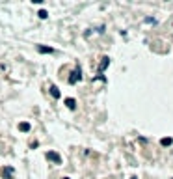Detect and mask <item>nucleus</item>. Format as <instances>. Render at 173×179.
Returning a JSON list of instances; mask_svg holds the SVG:
<instances>
[{
    "label": "nucleus",
    "instance_id": "nucleus-4",
    "mask_svg": "<svg viewBox=\"0 0 173 179\" xmlns=\"http://www.w3.org/2000/svg\"><path fill=\"white\" fill-rule=\"evenodd\" d=\"M37 50L41 54H52L54 52V49H50V47H43V45H37Z\"/></svg>",
    "mask_w": 173,
    "mask_h": 179
},
{
    "label": "nucleus",
    "instance_id": "nucleus-11",
    "mask_svg": "<svg viewBox=\"0 0 173 179\" xmlns=\"http://www.w3.org/2000/svg\"><path fill=\"white\" fill-rule=\"evenodd\" d=\"M64 179H69V177H64Z\"/></svg>",
    "mask_w": 173,
    "mask_h": 179
},
{
    "label": "nucleus",
    "instance_id": "nucleus-9",
    "mask_svg": "<svg viewBox=\"0 0 173 179\" xmlns=\"http://www.w3.org/2000/svg\"><path fill=\"white\" fill-rule=\"evenodd\" d=\"M11 174H13V168L7 166V168H6V179H11Z\"/></svg>",
    "mask_w": 173,
    "mask_h": 179
},
{
    "label": "nucleus",
    "instance_id": "nucleus-6",
    "mask_svg": "<svg viewBox=\"0 0 173 179\" xmlns=\"http://www.w3.org/2000/svg\"><path fill=\"white\" fill-rule=\"evenodd\" d=\"M50 95H52L54 99H60V95H61V93H60V90H58V88H56L54 84L50 86Z\"/></svg>",
    "mask_w": 173,
    "mask_h": 179
},
{
    "label": "nucleus",
    "instance_id": "nucleus-5",
    "mask_svg": "<svg viewBox=\"0 0 173 179\" xmlns=\"http://www.w3.org/2000/svg\"><path fill=\"white\" fill-rule=\"evenodd\" d=\"M65 105H67L69 110H74V108H76V101H74L73 97H67V99H65Z\"/></svg>",
    "mask_w": 173,
    "mask_h": 179
},
{
    "label": "nucleus",
    "instance_id": "nucleus-8",
    "mask_svg": "<svg viewBox=\"0 0 173 179\" xmlns=\"http://www.w3.org/2000/svg\"><path fill=\"white\" fill-rule=\"evenodd\" d=\"M171 138H162V140H160V144H162V146H171Z\"/></svg>",
    "mask_w": 173,
    "mask_h": 179
},
{
    "label": "nucleus",
    "instance_id": "nucleus-2",
    "mask_svg": "<svg viewBox=\"0 0 173 179\" xmlns=\"http://www.w3.org/2000/svg\"><path fill=\"white\" fill-rule=\"evenodd\" d=\"M47 159H49V161H52L54 164H60V162H61L60 155H58V153H54V151H49V153H47Z\"/></svg>",
    "mask_w": 173,
    "mask_h": 179
},
{
    "label": "nucleus",
    "instance_id": "nucleus-7",
    "mask_svg": "<svg viewBox=\"0 0 173 179\" xmlns=\"http://www.w3.org/2000/svg\"><path fill=\"white\" fill-rule=\"evenodd\" d=\"M19 129H21V131H22V133H28V131H30V123H26V121H22V123H21V125H19Z\"/></svg>",
    "mask_w": 173,
    "mask_h": 179
},
{
    "label": "nucleus",
    "instance_id": "nucleus-10",
    "mask_svg": "<svg viewBox=\"0 0 173 179\" xmlns=\"http://www.w3.org/2000/svg\"><path fill=\"white\" fill-rule=\"evenodd\" d=\"M37 15H39V19H47V17H49V13H47L45 10H41V11H39Z\"/></svg>",
    "mask_w": 173,
    "mask_h": 179
},
{
    "label": "nucleus",
    "instance_id": "nucleus-3",
    "mask_svg": "<svg viewBox=\"0 0 173 179\" xmlns=\"http://www.w3.org/2000/svg\"><path fill=\"white\" fill-rule=\"evenodd\" d=\"M101 60H103V62H101V65H99V75H101V77H103V71H104L106 67L110 65V58H108V56H103Z\"/></svg>",
    "mask_w": 173,
    "mask_h": 179
},
{
    "label": "nucleus",
    "instance_id": "nucleus-1",
    "mask_svg": "<svg viewBox=\"0 0 173 179\" xmlns=\"http://www.w3.org/2000/svg\"><path fill=\"white\" fill-rule=\"evenodd\" d=\"M82 78V69L80 67H76V69L71 71V77H69V84H76L78 80Z\"/></svg>",
    "mask_w": 173,
    "mask_h": 179
}]
</instances>
